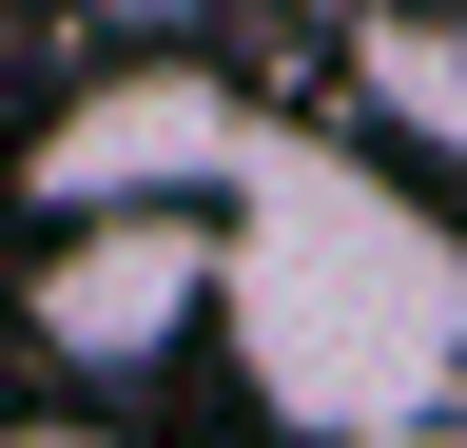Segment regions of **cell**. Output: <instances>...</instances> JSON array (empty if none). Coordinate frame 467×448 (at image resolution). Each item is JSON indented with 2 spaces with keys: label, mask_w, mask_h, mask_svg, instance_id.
Returning <instances> with one entry per match:
<instances>
[{
  "label": "cell",
  "mask_w": 467,
  "mask_h": 448,
  "mask_svg": "<svg viewBox=\"0 0 467 448\" xmlns=\"http://www.w3.org/2000/svg\"><path fill=\"white\" fill-rule=\"evenodd\" d=\"M195 331L234 351V390L292 448L389 429L429 390H467V234H448V195L409 156L254 118V156L214 176V312Z\"/></svg>",
  "instance_id": "1"
},
{
  "label": "cell",
  "mask_w": 467,
  "mask_h": 448,
  "mask_svg": "<svg viewBox=\"0 0 467 448\" xmlns=\"http://www.w3.org/2000/svg\"><path fill=\"white\" fill-rule=\"evenodd\" d=\"M195 312H214V214L195 195H117V214H39V273H20V331H39V370H78V390H137L195 351Z\"/></svg>",
  "instance_id": "2"
},
{
  "label": "cell",
  "mask_w": 467,
  "mask_h": 448,
  "mask_svg": "<svg viewBox=\"0 0 467 448\" xmlns=\"http://www.w3.org/2000/svg\"><path fill=\"white\" fill-rule=\"evenodd\" d=\"M234 156H254V98H234L195 39H137V59H98V78L20 137V195H39V214H117V195H195V214H214Z\"/></svg>",
  "instance_id": "3"
},
{
  "label": "cell",
  "mask_w": 467,
  "mask_h": 448,
  "mask_svg": "<svg viewBox=\"0 0 467 448\" xmlns=\"http://www.w3.org/2000/svg\"><path fill=\"white\" fill-rule=\"evenodd\" d=\"M331 59H350V98H370L409 156H467V0H350Z\"/></svg>",
  "instance_id": "4"
},
{
  "label": "cell",
  "mask_w": 467,
  "mask_h": 448,
  "mask_svg": "<svg viewBox=\"0 0 467 448\" xmlns=\"http://www.w3.org/2000/svg\"><path fill=\"white\" fill-rule=\"evenodd\" d=\"M331 448H467V390H429V410H389V429H331Z\"/></svg>",
  "instance_id": "5"
},
{
  "label": "cell",
  "mask_w": 467,
  "mask_h": 448,
  "mask_svg": "<svg viewBox=\"0 0 467 448\" xmlns=\"http://www.w3.org/2000/svg\"><path fill=\"white\" fill-rule=\"evenodd\" d=\"M0 448H137V429H78V410H20V429H0Z\"/></svg>",
  "instance_id": "6"
},
{
  "label": "cell",
  "mask_w": 467,
  "mask_h": 448,
  "mask_svg": "<svg viewBox=\"0 0 467 448\" xmlns=\"http://www.w3.org/2000/svg\"><path fill=\"white\" fill-rule=\"evenodd\" d=\"M98 20H137V39H195V20H214V0H98Z\"/></svg>",
  "instance_id": "7"
}]
</instances>
